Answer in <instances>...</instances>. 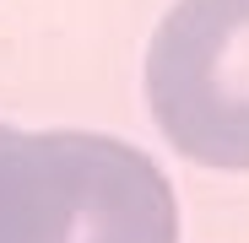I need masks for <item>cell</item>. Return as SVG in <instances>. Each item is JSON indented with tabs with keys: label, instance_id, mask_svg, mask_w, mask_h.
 Masks as SVG:
<instances>
[{
	"label": "cell",
	"instance_id": "cell-2",
	"mask_svg": "<svg viewBox=\"0 0 249 243\" xmlns=\"http://www.w3.org/2000/svg\"><path fill=\"white\" fill-rule=\"evenodd\" d=\"M146 103L174 151L249 173V0H179L162 16Z\"/></svg>",
	"mask_w": 249,
	"mask_h": 243
},
{
	"label": "cell",
	"instance_id": "cell-1",
	"mask_svg": "<svg viewBox=\"0 0 249 243\" xmlns=\"http://www.w3.org/2000/svg\"><path fill=\"white\" fill-rule=\"evenodd\" d=\"M174 184L98 130L0 125V243H174Z\"/></svg>",
	"mask_w": 249,
	"mask_h": 243
}]
</instances>
